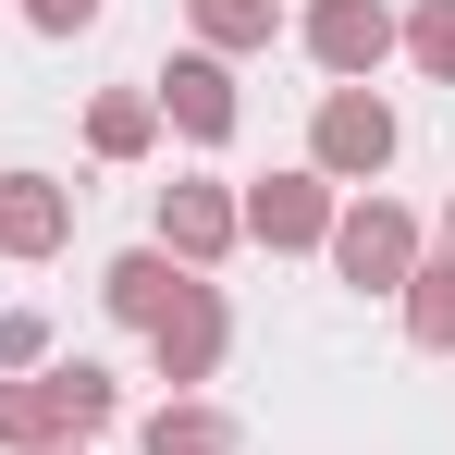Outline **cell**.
<instances>
[{"instance_id": "6da1fadb", "label": "cell", "mask_w": 455, "mask_h": 455, "mask_svg": "<svg viewBox=\"0 0 455 455\" xmlns=\"http://www.w3.org/2000/svg\"><path fill=\"white\" fill-rule=\"evenodd\" d=\"M332 259H345V283H370V296H406V271H419V222L406 210H345L332 222Z\"/></svg>"}, {"instance_id": "7a4b0ae2", "label": "cell", "mask_w": 455, "mask_h": 455, "mask_svg": "<svg viewBox=\"0 0 455 455\" xmlns=\"http://www.w3.org/2000/svg\"><path fill=\"white\" fill-rule=\"evenodd\" d=\"M381 160H394V111H381L370 86H332V99H320V172L370 185Z\"/></svg>"}, {"instance_id": "3957f363", "label": "cell", "mask_w": 455, "mask_h": 455, "mask_svg": "<svg viewBox=\"0 0 455 455\" xmlns=\"http://www.w3.org/2000/svg\"><path fill=\"white\" fill-rule=\"evenodd\" d=\"M307 50H320L332 86H370V62L394 50V12H381V0H320V12H307Z\"/></svg>"}, {"instance_id": "277c9868", "label": "cell", "mask_w": 455, "mask_h": 455, "mask_svg": "<svg viewBox=\"0 0 455 455\" xmlns=\"http://www.w3.org/2000/svg\"><path fill=\"white\" fill-rule=\"evenodd\" d=\"M148 111H172L197 148H222V136H234V75H222V50H185V62L148 86Z\"/></svg>"}, {"instance_id": "5b68a950", "label": "cell", "mask_w": 455, "mask_h": 455, "mask_svg": "<svg viewBox=\"0 0 455 455\" xmlns=\"http://www.w3.org/2000/svg\"><path fill=\"white\" fill-rule=\"evenodd\" d=\"M160 246H172L185 271H210V259L234 246V197L222 185H160Z\"/></svg>"}, {"instance_id": "8992f818", "label": "cell", "mask_w": 455, "mask_h": 455, "mask_svg": "<svg viewBox=\"0 0 455 455\" xmlns=\"http://www.w3.org/2000/svg\"><path fill=\"white\" fill-rule=\"evenodd\" d=\"M62 246V185L50 172H0V259H50Z\"/></svg>"}, {"instance_id": "52a82bcc", "label": "cell", "mask_w": 455, "mask_h": 455, "mask_svg": "<svg viewBox=\"0 0 455 455\" xmlns=\"http://www.w3.org/2000/svg\"><path fill=\"white\" fill-rule=\"evenodd\" d=\"M210 357H222V296H210V283H185V296H172V320H160V370L197 381Z\"/></svg>"}, {"instance_id": "ba28073f", "label": "cell", "mask_w": 455, "mask_h": 455, "mask_svg": "<svg viewBox=\"0 0 455 455\" xmlns=\"http://www.w3.org/2000/svg\"><path fill=\"white\" fill-rule=\"evenodd\" d=\"M234 222H246V234H271V246H307V234L332 222V210H320V172H283V185H259Z\"/></svg>"}, {"instance_id": "9c48e42d", "label": "cell", "mask_w": 455, "mask_h": 455, "mask_svg": "<svg viewBox=\"0 0 455 455\" xmlns=\"http://www.w3.org/2000/svg\"><path fill=\"white\" fill-rule=\"evenodd\" d=\"M185 283H197V271H172V259H160V246H136V259H111V307H124V320H172V296H185Z\"/></svg>"}, {"instance_id": "30bf717a", "label": "cell", "mask_w": 455, "mask_h": 455, "mask_svg": "<svg viewBox=\"0 0 455 455\" xmlns=\"http://www.w3.org/2000/svg\"><path fill=\"white\" fill-rule=\"evenodd\" d=\"M37 406H50V431H99L124 394H111V370H86V357H75V370H50V381H37Z\"/></svg>"}, {"instance_id": "8fae6325", "label": "cell", "mask_w": 455, "mask_h": 455, "mask_svg": "<svg viewBox=\"0 0 455 455\" xmlns=\"http://www.w3.org/2000/svg\"><path fill=\"white\" fill-rule=\"evenodd\" d=\"M406 332H419L431 357H455V259H419V271H406Z\"/></svg>"}, {"instance_id": "7c38bea8", "label": "cell", "mask_w": 455, "mask_h": 455, "mask_svg": "<svg viewBox=\"0 0 455 455\" xmlns=\"http://www.w3.org/2000/svg\"><path fill=\"white\" fill-rule=\"evenodd\" d=\"M148 455H234V419H222V406H160Z\"/></svg>"}, {"instance_id": "4fadbf2b", "label": "cell", "mask_w": 455, "mask_h": 455, "mask_svg": "<svg viewBox=\"0 0 455 455\" xmlns=\"http://www.w3.org/2000/svg\"><path fill=\"white\" fill-rule=\"evenodd\" d=\"M271 25H283L271 0H197V37H210V50H259Z\"/></svg>"}, {"instance_id": "5bb4252c", "label": "cell", "mask_w": 455, "mask_h": 455, "mask_svg": "<svg viewBox=\"0 0 455 455\" xmlns=\"http://www.w3.org/2000/svg\"><path fill=\"white\" fill-rule=\"evenodd\" d=\"M406 50H419V75L455 86V0H419V12H406Z\"/></svg>"}, {"instance_id": "9a60e30c", "label": "cell", "mask_w": 455, "mask_h": 455, "mask_svg": "<svg viewBox=\"0 0 455 455\" xmlns=\"http://www.w3.org/2000/svg\"><path fill=\"white\" fill-rule=\"evenodd\" d=\"M86 136H99V160H136V148H148V99H99Z\"/></svg>"}, {"instance_id": "2e32d148", "label": "cell", "mask_w": 455, "mask_h": 455, "mask_svg": "<svg viewBox=\"0 0 455 455\" xmlns=\"http://www.w3.org/2000/svg\"><path fill=\"white\" fill-rule=\"evenodd\" d=\"M99 12H111V0H25V25H37V37H86Z\"/></svg>"}, {"instance_id": "e0dca14e", "label": "cell", "mask_w": 455, "mask_h": 455, "mask_svg": "<svg viewBox=\"0 0 455 455\" xmlns=\"http://www.w3.org/2000/svg\"><path fill=\"white\" fill-rule=\"evenodd\" d=\"M37 345H50V320H37V307H12V320H0V357H12V370H37Z\"/></svg>"}, {"instance_id": "ac0fdd59", "label": "cell", "mask_w": 455, "mask_h": 455, "mask_svg": "<svg viewBox=\"0 0 455 455\" xmlns=\"http://www.w3.org/2000/svg\"><path fill=\"white\" fill-rule=\"evenodd\" d=\"M50 455H75V443H50Z\"/></svg>"}, {"instance_id": "d6986e66", "label": "cell", "mask_w": 455, "mask_h": 455, "mask_svg": "<svg viewBox=\"0 0 455 455\" xmlns=\"http://www.w3.org/2000/svg\"><path fill=\"white\" fill-rule=\"evenodd\" d=\"M443 234H455V210H443Z\"/></svg>"}]
</instances>
